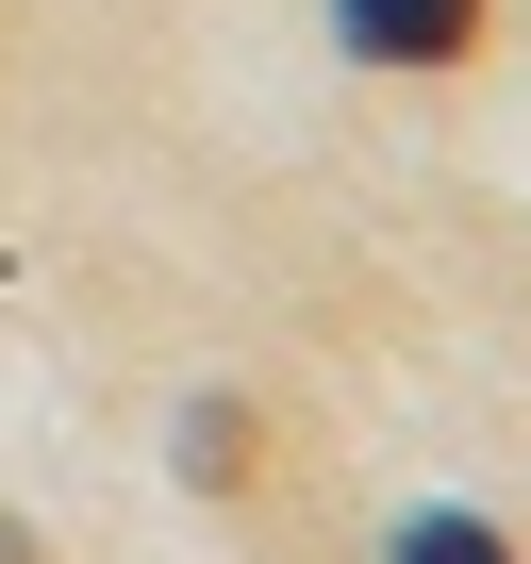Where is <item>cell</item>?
<instances>
[{
  "mask_svg": "<svg viewBox=\"0 0 531 564\" xmlns=\"http://www.w3.org/2000/svg\"><path fill=\"white\" fill-rule=\"evenodd\" d=\"M399 564H514V547H498L481 514H415V531H399Z\"/></svg>",
  "mask_w": 531,
  "mask_h": 564,
  "instance_id": "3957f363",
  "label": "cell"
},
{
  "mask_svg": "<svg viewBox=\"0 0 531 564\" xmlns=\"http://www.w3.org/2000/svg\"><path fill=\"white\" fill-rule=\"evenodd\" d=\"M0 564H34V531H18V514H0Z\"/></svg>",
  "mask_w": 531,
  "mask_h": 564,
  "instance_id": "277c9868",
  "label": "cell"
},
{
  "mask_svg": "<svg viewBox=\"0 0 531 564\" xmlns=\"http://www.w3.org/2000/svg\"><path fill=\"white\" fill-rule=\"evenodd\" d=\"M183 481H199V498L249 481V399H199V415H183Z\"/></svg>",
  "mask_w": 531,
  "mask_h": 564,
  "instance_id": "7a4b0ae2",
  "label": "cell"
},
{
  "mask_svg": "<svg viewBox=\"0 0 531 564\" xmlns=\"http://www.w3.org/2000/svg\"><path fill=\"white\" fill-rule=\"evenodd\" d=\"M366 67H465L481 51V0H333Z\"/></svg>",
  "mask_w": 531,
  "mask_h": 564,
  "instance_id": "6da1fadb",
  "label": "cell"
}]
</instances>
